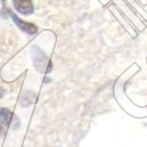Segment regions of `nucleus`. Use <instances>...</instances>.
<instances>
[{
	"label": "nucleus",
	"instance_id": "nucleus-2",
	"mask_svg": "<svg viewBox=\"0 0 147 147\" xmlns=\"http://www.w3.org/2000/svg\"><path fill=\"white\" fill-rule=\"evenodd\" d=\"M0 123L16 129L19 126V120L8 109L0 107Z\"/></svg>",
	"mask_w": 147,
	"mask_h": 147
},
{
	"label": "nucleus",
	"instance_id": "nucleus-1",
	"mask_svg": "<svg viewBox=\"0 0 147 147\" xmlns=\"http://www.w3.org/2000/svg\"><path fill=\"white\" fill-rule=\"evenodd\" d=\"M13 5L15 9L23 16H30L34 13L32 0H13Z\"/></svg>",
	"mask_w": 147,
	"mask_h": 147
},
{
	"label": "nucleus",
	"instance_id": "nucleus-3",
	"mask_svg": "<svg viewBox=\"0 0 147 147\" xmlns=\"http://www.w3.org/2000/svg\"><path fill=\"white\" fill-rule=\"evenodd\" d=\"M11 19H13V21L15 22V24L21 29L22 31L32 35V34L36 33L37 30H38L36 25H34V24H32V23H29V22L23 21V20H21V19L19 18L17 15H15L13 13H11Z\"/></svg>",
	"mask_w": 147,
	"mask_h": 147
},
{
	"label": "nucleus",
	"instance_id": "nucleus-4",
	"mask_svg": "<svg viewBox=\"0 0 147 147\" xmlns=\"http://www.w3.org/2000/svg\"><path fill=\"white\" fill-rule=\"evenodd\" d=\"M1 131H2V127H1V125H0V135H1Z\"/></svg>",
	"mask_w": 147,
	"mask_h": 147
}]
</instances>
